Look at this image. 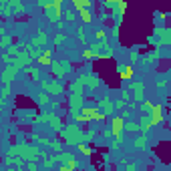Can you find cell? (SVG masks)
Wrapping results in <instances>:
<instances>
[{"label": "cell", "instance_id": "cell-7", "mask_svg": "<svg viewBox=\"0 0 171 171\" xmlns=\"http://www.w3.org/2000/svg\"><path fill=\"white\" fill-rule=\"evenodd\" d=\"M99 105H101V109H103L105 113H113V109H115V107H113V103L109 101V99H103Z\"/></svg>", "mask_w": 171, "mask_h": 171}, {"label": "cell", "instance_id": "cell-3", "mask_svg": "<svg viewBox=\"0 0 171 171\" xmlns=\"http://www.w3.org/2000/svg\"><path fill=\"white\" fill-rule=\"evenodd\" d=\"M111 127H113V135L119 139V137H121L123 127H125V123H123V119H121V117H115V119L111 121Z\"/></svg>", "mask_w": 171, "mask_h": 171}, {"label": "cell", "instance_id": "cell-11", "mask_svg": "<svg viewBox=\"0 0 171 171\" xmlns=\"http://www.w3.org/2000/svg\"><path fill=\"white\" fill-rule=\"evenodd\" d=\"M60 91H63V89H60L59 85H50V93H54V95H59Z\"/></svg>", "mask_w": 171, "mask_h": 171}, {"label": "cell", "instance_id": "cell-12", "mask_svg": "<svg viewBox=\"0 0 171 171\" xmlns=\"http://www.w3.org/2000/svg\"><path fill=\"white\" fill-rule=\"evenodd\" d=\"M44 42H46V36H44V34H40L38 38L34 40V44H44Z\"/></svg>", "mask_w": 171, "mask_h": 171}, {"label": "cell", "instance_id": "cell-2", "mask_svg": "<svg viewBox=\"0 0 171 171\" xmlns=\"http://www.w3.org/2000/svg\"><path fill=\"white\" fill-rule=\"evenodd\" d=\"M151 111H153L151 125H157V123H161V121H163V109H161V105H151Z\"/></svg>", "mask_w": 171, "mask_h": 171}, {"label": "cell", "instance_id": "cell-8", "mask_svg": "<svg viewBox=\"0 0 171 171\" xmlns=\"http://www.w3.org/2000/svg\"><path fill=\"white\" fill-rule=\"evenodd\" d=\"M143 89H145V87H143L141 83H135V85H133V91H135V99H143Z\"/></svg>", "mask_w": 171, "mask_h": 171}, {"label": "cell", "instance_id": "cell-6", "mask_svg": "<svg viewBox=\"0 0 171 171\" xmlns=\"http://www.w3.org/2000/svg\"><path fill=\"white\" fill-rule=\"evenodd\" d=\"M121 78H123V81H131V78H133V67L121 68Z\"/></svg>", "mask_w": 171, "mask_h": 171}, {"label": "cell", "instance_id": "cell-17", "mask_svg": "<svg viewBox=\"0 0 171 171\" xmlns=\"http://www.w3.org/2000/svg\"><path fill=\"white\" fill-rule=\"evenodd\" d=\"M97 38H99V40L105 38V32H103V30H99V32H97Z\"/></svg>", "mask_w": 171, "mask_h": 171}, {"label": "cell", "instance_id": "cell-15", "mask_svg": "<svg viewBox=\"0 0 171 171\" xmlns=\"http://www.w3.org/2000/svg\"><path fill=\"white\" fill-rule=\"evenodd\" d=\"M78 149H81V151L85 153V155H91V149H89V147H85V145H81L78 147Z\"/></svg>", "mask_w": 171, "mask_h": 171}, {"label": "cell", "instance_id": "cell-4", "mask_svg": "<svg viewBox=\"0 0 171 171\" xmlns=\"http://www.w3.org/2000/svg\"><path fill=\"white\" fill-rule=\"evenodd\" d=\"M50 56H53V53H50V50H46V53L44 54H40L38 59V64H44V67H46V64H53V60H50Z\"/></svg>", "mask_w": 171, "mask_h": 171}, {"label": "cell", "instance_id": "cell-16", "mask_svg": "<svg viewBox=\"0 0 171 171\" xmlns=\"http://www.w3.org/2000/svg\"><path fill=\"white\" fill-rule=\"evenodd\" d=\"M10 42H12V38H8V36H6V38H2V42H0V44L4 46V44H10Z\"/></svg>", "mask_w": 171, "mask_h": 171}, {"label": "cell", "instance_id": "cell-9", "mask_svg": "<svg viewBox=\"0 0 171 171\" xmlns=\"http://www.w3.org/2000/svg\"><path fill=\"white\" fill-rule=\"evenodd\" d=\"M14 73H16L14 68H12V71H6V73H4V83H8V81H12V78H14Z\"/></svg>", "mask_w": 171, "mask_h": 171}, {"label": "cell", "instance_id": "cell-14", "mask_svg": "<svg viewBox=\"0 0 171 171\" xmlns=\"http://www.w3.org/2000/svg\"><path fill=\"white\" fill-rule=\"evenodd\" d=\"M63 40H64V36H63V34H56V36H54V44H60Z\"/></svg>", "mask_w": 171, "mask_h": 171}, {"label": "cell", "instance_id": "cell-10", "mask_svg": "<svg viewBox=\"0 0 171 171\" xmlns=\"http://www.w3.org/2000/svg\"><path fill=\"white\" fill-rule=\"evenodd\" d=\"M117 8H119V12H125V8H127V2H123V0H117Z\"/></svg>", "mask_w": 171, "mask_h": 171}, {"label": "cell", "instance_id": "cell-1", "mask_svg": "<svg viewBox=\"0 0 171 171\" xmlns=\"http://www.w3.org/2000/svg\"><path fill=\"white\" fill-rule=\"evenodd\" d=\"M83 117L87 119H97V121H103L105 119V115L103 113H99V109L97 107H83Z\"/></svg>", "mask_w": 171, "mask_h": 171}, {"label": "cell", "instance_id": "cell-18", "mask_svg": "<svg viewBox=\"0 0 171 171\" xmlns=\"http://www.w3.org/2000/svg\"><path fill=\"white\" fill-rule=\"evenodd\" d=\"M151 105H153V103H149V101H145V103H143V109H151Z\"/></svg>", "mask_w": 171, "mask_h": 171}, {"label": "cell", "instance_id": "cell-19", "mask_svg": "<svg viewBox=\"0 0 171 171\" xmlns=\"http://www.w3.org/2000/svg\"><path fill=\"white\" fill-rule=\"evenodd\" d=\"M71 2H75V4H77V2H78V0H71Z\"/></svg>", "mask_w": 171, "mask_h": 171}, {"label": "cell", "instance_id": "cell-5", "mask_svg": "<svg viewBox=\"0 0 171 171\" xmlns=\"http://www.w3.org/2000/svg\"><path fill=\"white\" fill-rule=\"evenodd\" d=\"M78 10V14H81V18H83V22L85 24H89V22H91V12H89V8H77Z\"/></svg>", "mask_w": 171, "mask_h": 171}, {"label": "cell", "instance_id": "cell-13", "mask_svg": "<svg viewBox=\"0 0 171 171\" xmlns=\"http://www.w3.org/2000/svg\"><path fill=\"white\" fill-rule=\"evenodd\" d=\"M135 145L137 147H145V137H139V139L135 141Z\"/></svg>", "mask_w": 171, "mask_h": 171}]
</instances>
